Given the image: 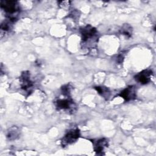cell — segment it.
<instances>
[{"instance_id":"obj_1","label":"cell","mask_w":156,"mask_h":156,"mask_svg":"<svg viewBox=\"0 0 156 156\" xmlns=\"http://www.w3.org/2000/svg\"><path fill=\"white\" fill-rule=\"evenodd\" d=\"M1 7L9 14L14 13L18 10L16 2L13 1H2L1 2Z\"/></svg>"},{"instance_id":"obj_2","label":"cell","mask_w":156,"mask_h":156,"mask_svg":"<svg viewBox=\"0 0 156 156\" xmlns=\"http://www.w3.org/2000/svg\"><path fill=\"white\" fill-rule=\"evenodd\" d=\"M79 136V132L78 130H72L67 133L65 136L63 140L62 141L65 144H68L74 142L76 140Z\"/></svg>"},{"instance_id":"obj_3","label":"cell","mask_w":156,"mask_h":156,"mask_svg":"<svg viewBox=\"0 0 156 156\" xmlns=\"http://www.w3.org/2000/svg\"><path fill=\"white\" fill-rule=\"evenodd\" d=\"M119 96L126 101H130L131 99H134L135 97V92L134 88L132 86L126 88L122 91L121 92Z\"/></svg>"},{"instance_id":"obj_4","label":"cell","mask_w":156,"mask_h":156,"mask_svg":"<svg viewBox=\"0 0 156 156\" xmlns=\"http://www.w3.org/2000/svg\"><path fill=\"white\" fill-rule=\"evenodd\" d=\"M152 74V71H144L136 76V80L140 82L141 83H147L149 82V76Z\"/></svg>"},{"instance_id":"obj_5","label":"cell","mask_w":156,"mask_h":156,"mask_svg":"<svg viewBox=\"0 0 156 156\" xmlns=\"http://www.w3.org/2000/svg\"><path fill=\"white\" fill-rule=\"evenodd\" d=\"M72 104V102L68 99H59L57 101V107L59 109L69 108Z\"/></svg>"}]
</instances>
